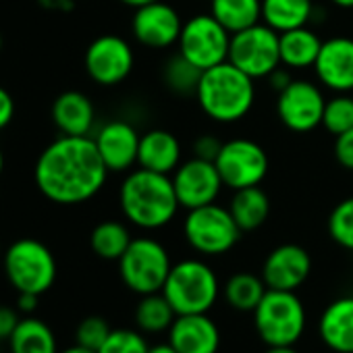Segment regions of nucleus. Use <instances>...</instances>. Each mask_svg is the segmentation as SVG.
I'll list each match as a JSON object with an SVG mask.
<instances>
[{
  "label": "nucleus",
  "instance_id": "nucleus-37",
  "mask_svg": "<svg viewBox=\"0 0 353 353\" xmlns=\"http://www.w3.org/2000/svg\"><path fill=\"white\" fill-rule=\"evenodd\" d=\"M221 148H223V141L219 137H214V135H200L194 141V156L214 162L219 152H221Z\"/></svg>",
  "mask_w": 353,
  "mask_h": 353
},
{
  "label": "nucleus",
  "instance_id": "nucleus-50",
  "mask_svg": "<svg viewBox=\"0 0 353 353\" xmlns=\"http://www.w3.org/2000/svg\"><path fill=\"white\" fill-rule=\"evenodd\" d=\"M0 48H3V36H0Z\"/></svg>",
  "mask_w": 353,
  "mask_h": 353
},
{
  "label": "nucleus",
  "instance_id": "nucleus-43",
  "mask_svg": "<svg viewBox=\"0 0 353 353\" xmlns=\"http://www.w3.org/2000/svg\"><path fill=\"white\" fill-rule=\"evenodd\" d=\"M148 353H179V351H176V349L166 341V343H160V345H152Z\"/></svg>",
  "mask_w": 353,
  "mask_h": 353
},
{
  "label": "nucleus",
  "instance_id": "nucleus-34",
  "mask_svg": "<svg viewBox=\"0 0 353 353\" xmlns=\"http://www.w3.org/2000/svg\"><path fill=\"white\" fill-rule=\"evenodd\" d=\"M150 345L141 330L131 328H117L110 330L108 339L102 343L98 353H148Z\"/></svg>",
  "mask_w": 353,
  "mask_h": 353
},
{
  "label": "nucleus",
  "instance_id": "nucleus-4",
  "mask_svg": "<svg viewBox=\"0 0 353 353\" xmlns=\"http://www.w3.org/2000/svg\"><path fill=\"white\" fill-rule=\"evenodd\" d=\"M172 305L176 316L208 314L221 293V283L210 264L188 258L172 264L160 291Z\"/></svg>",
  "mask_w": 353,
  "mask_h": 353
},
{
  "label": "nucleus",
  "instance_id": "nucleus-16",
  "mask_svg": "<svg viewBox=\"0 0 353 353\" xmlns=\"http://www.w3.org/2000/svg\"><path fill=\"white\" fill-rule=\"evenodd\" d=\"M312 69L322 88L332 94H353V38L324 40Z\"/></svg>",
  "mask_w": 353,
  "mask_h": 353
},
{
  "label": "nucleus",
  "instance_id": "nucleus-36",
  "mask_svg": "<svg viewBox=\"0 0 353 353\" xmlns=\"http://www.w3.org/2000/svg\"><path fill=\"white\" fill-rule=\"evenodd\" d=\"M334 158L336 162L347 168V170H353V129L341 133L334 137Z\"/></svg>",
  "mask_w": 353,
  "mask_h": 353
},
{
  "label": "nucleus",
  "instance_id": "nucleus-19",
  "mask_svg": "<svg viewBox=\"0 0 353 353\" xmlns=\"http://www.w3.org/2000/svg\"><path fill=\"white\" fill-rule=\"evenodd\" d=\"M168 343L179 353H219L221 328L208 314H183L168 328Z\"/></svg>",
  "mask_w": 353,
  "mask_h": 353
},
{
  "label": "nucleus",
  "instance_id": "nucleus-3",
  "mask_svg": "<svg viewBox=\"0 0 353 353\" xmlns=\"http://www.w3.org/2000/svg\"><path fill=\"white\" fill-rule=\"evenodd\" d=\"M256 79L225 61L202 73L196 90L202 112L221 125H231L250 114L256 102Z\"/></svg>",
  "mask_w": 353,
  "mask_h": 353
},
{
  "label": "nucleus",
  "instance_id": "nucleus-29",
  "mask_svg": "<svg viewBox=\"0 0 353 353\" xmlns=\"http://www.w3.org/2000/svg\"><path fill=\"white\" fill-rule=\"evenodd\" d=\"M174 318L176 314L162 293L141 295L135 307V324L141 332H148V334L168 332Z\"/></svg>",
  "mask_w": 353,
  "mask_h": 353
},
{
  "label": "nucleus",
  "instance_id": "nucleus-10",
  "mask_svg": "<svg viewBox=\"0 0 353 353\" xmlns=\"http://www.w3.org/2000/svg\"><path fill=\"white\" fill-rule=\"evenodd\" d=\"M231 36L233 34L210 13H200L183 23L176 46H179L181 57H185L198 69L206 71L229 61Z\"/></svg>",
  "mask_w": 353,
  "mask_h": 353
},
{
  "label": "nucleus",
  "instance_id": "nucleus-26",
  "mask_svg": "<svg viewBox=\"0 0 353 353\" xmlns=\"http://www.w3.org/2000/svg\"><path fill=\"white\" fill-rule=\"evenodd\" d=\"M9 347L11 353H59L52 328L44 320L30 316L19 320L9 339Z\"/></svg>",
  "mask_w": 353,
  "mask_h": 353
},
{
  "label": "nucleus",
  "instance_id": "nucleus-2",
  "mask_svg": "<svg viewBox=\"0 0 353 353\" xmlns=\"http://www.w3.org/2000/svg\"><path fill=\"white\" fill-rule=\"evenodd\" d=\"M123 216L137 229L156 231L172 223L181 204L176 200L170 174L137 166L129 170L119 188Z\"/></svg>",
  "mask_w": 353,
  "mask_h": 353
},
{
  "label": "nucleus",
  "instance_id": "nucleus-8",
  "mask_svg": "<svg viewBox=\"0 0 353 353\" xmlns=\"http://www.w3.org/2000/svg\"><path fill=\"white\" fill-rule=\"evenodd\" d=\"M241 233L229 208L216 202L188 210L183 221V237L200 256H223L231 252Z\"/></svg>",
  "mask_w": 353,
  "mask_h": 353
},
{
  "label": "nucleus",
  "instance_id": "nucleus-35",
  "mask_svg": "<svg viewBox=\"0 0 353 353\" xmlns=\"http://www.w3.org/2000/svg\"><path fill=\"white\" fill-rule=\"evenodd\" d=\"M110 326L104 318L100 316H88L79 322L77 330H75V341L77 345L85 347V349H92V351H98L102 347V343L108 339L110 334Z\"/></svg>",
  "mask_w": 353,
  "mask_h": 353
},
{
  "label": "nucleus",
  "instance_id": "nucleus-48",
  "mask_svg": "<svg viewBox=\"0 0 353 353\" xmlns=\"http://www.w3.org/2000/svg\"><path fill=\"white\" fill-rule=\"evenodd\" d=\"M3 170H5V152L0 148V174H3Z\"/></svg>",
  "mask_w": 353,
  "mask_h": 353
},
{
  "label": "nucleus",
  "instance_id": "nucleus-12",
  "mask_svg": "<svg viewBox=\"0 0 353 353\" xmlns=\"http://www.w3.org/2000/svg\"><path fill=\"white\" fill-rule=\"evenodd\" d=\"M135 65V54L131 44L117 36V34H104L98 36L85 50L83 67L90 79L98 85L110 88L123 83Z\"/></svg>",
  "mask_w": 353,
  "mask_h": 353
},
{
  "label": "nucleus",
  "instance_id": "nucleus-21",
  "mask_svg": "<svg viewBox=\"0 0 353 353\" xmlns=\"http://www.w3.org/2000/svg\"><path fill=\"white\" fill-rule=\"evenodd\" d=\"M179 164H181V143L174 133L166 129H150L141 135L137 166L162 174H172Z\"/></svg>",
  "mask_w": 353,
  "mask_h": 353
},
{
  "label": "nucleus",
  "instance_id": "nucleus-39",
  "mask_svg": "<svg viewBox=\"0 0 353 353\" xmlns=\"http://www.w3.org/2000/svg\"><path fill=\"white\" fill-rule=\"evenodd\" d=\"M15 117V100L9 90L0 85V131L7 129Z\"/></svg>",
  "mask_w": 353,
  "mask_h": 353
},
{
  "label": "nucleus",
  "instance_id": "nucleus-41",
  "mask_svg": "<svg viewBox=\"0 0 353 353\" xmlns=\"http://www.w3.org/2000/svg\"><path fill=\"white\" fill-rule=\"evenodd\" d=\"M38 297H40V295H36V293H19V297H17V310L26 312V314L36 312V307H38Z\"/></svg>",
  "mask_w": 353,
  "mask_h": 353
},
{
  "label": "nucleus",
  "instance_id": "nucleus-46",
  "mask_svg": "<svg viewBox=\"0 0 353 353\" xmlns=\"http://www.w3.org/2000/svg\"><path fill=\"white\" fill-rule=\"evenodd\" d=\"M61 353H98V351H92V349H85V347H81V345H73V347H69V349H65V351H61Z\"/></svg>",
  "mask_w": 353,
  "mask_h": 353
},
{
  "label": "nucleus",
  "instance_id": "nucleus-30",
  "mask_svg": "<svg viewBox=\"0 0 353 353\" xmlns=\"http://www.w3.org/2000/svg\"><path fill=\"white\" fill-rule=\"evenodd\" d=\"M129 229L119 221H104L94 227L90 235V245L94 254L102 260H117L125 254V250L131 243Z\"/></svg>",
  "mask_w": 353,
  "mask_h": 353
},
{
  "label": "nucleus",
  "instance_id": "nucleus-25",
  "mask_svg": "<svg viewBox=\"0 0 353 353\" xmlns=\"http://www.w3.org/2000/svg\"><path fill=\"white\" fill-rule=\"evenodd\" d=\"M227 208L243 233L256 231L266 223L270 214V198L260 185L243 188V190L233 192V198Z\"/></svg>",
  "mask_w": 353,
  "mask_h": 353
},
{
  "label": "nucleus",
  "instance_id": "nucleus-11",
  "mask_svg": "<svg viewBox=\"0 0 353 353\" xmlns=\"http://www.w3.org/2000/svg\"><path fill=\"white\" fill-rule=\"evenodd\" d=\"M225 188L237 192L243 188L260 185L268 174L266 150L248 137H235L223 141V148L214 160Z\"/></svg>",
  "mask_w": 353,
  "mask_h": 353
},
{
  "label": "nucleus",
  "instance_id": "nucleus-45",
  "mask_svg": "<svg viewBox=\"0 0 353 353\" xmlns=\"http://www.w3.org/2000/svg\"><path fill=\"white\" fill-rule=\"evenodd\" d=\"M264 353H299L295 347H268Z\"/></svg>",
  "mask_w": 353,
  "mask_h": 353
},
{
  "label": "nucleus",
  "instance_id": "nucleus-22",
  "mask_svg": "<svg viewBox=\"0 0 353 353\" xmlns=\"http://www.w3.org/2000/svg\"><path fill=\"white\" fill-rule=\"evenodd\" d=\"M52 123L61 135H90L96 123V108L83 92H63L52 102Z\"/></svg>",
  "mask_w": 353,
  "mask_h": 353
},
{
  "label": "nucleus",
  "instance_id": "nucleus-40",
  "mask_svg": "<svg viewBox=\"0 0 353 353\" xmlns=\"http://www.w3.org/2000/svg\"><path fill=\"white\" fill-rule=\"evenodd\" d=\"M266 79H268V81H270V85L276 90V94H279V92H283V90L293 81V77H291L289 69H287V67H283V65H281L279 69H274Z\"/></svg>",
  "mask_w": 353,
  "mask_h": 353
},
{
  "label": "nucleus",
  "instance_id": "nucleus-24",
  "mask_svg": "<svg viewBox=\"0 0 353 353\" xmlns=\"http://www.w3.org/2000/svg\"><path fill=\"white\" fill-rule=\"evenodd\" d=\"M322 42L324 40H320V36L307 26L281 34V65L287 69L314 67Z\"/></svg>",
  "mask_w": 353,
  "mask_h": 353
},
{
  "label": "nucleus",
  "instance_id": "nucleus-5",
  "mask_svg": "<svg viewBox=\"0 0 353 353\" xmlns=\"http://www.w3.org/2000/svg\"><path fill=\"white\" fill-rule=\"evenodd\" d=\"M254 314V326L266 347H295L305 332V305L295 291L268 289Z\"/></svg>",
  "mask_w": 353,
  "mask_h": 353
},
{
  "label": "nucleus",
  "instance_id": "nucleus-7",
  "mask_svg": "<svg viewBox=\"0 0 353 353\" xmlns=\"http://www.w3.org/2000/svg\"><path fill=\"white\" fill-rule=\"evenodd\" d=\"M172 268L168 250L152 237L131 239L125 254L119 258V274L125 287L137 295L160 293Z\"/></svg>",
  "mask_w": 353,
  "mask_h": 353
},
{
  "label": "nucleus",
  "instance_id": "nucleus-6",
  "mask_svg": "<svg viewBox=\"0 0 353 353\" xmlns=\"http://www.w3.org/2000/svg\"><path fill=\"white\" fill-rule=\"evenodd\" d=\"M7 281L19 293H46L57 281V260L50 248L38 239L26 237L11 243L3 254Z\"/></svg>",
  "mask_w": 353,
  "mask_h": 353
},
{
  "label": "nucleus",
  "instance_id": "nucleus-1",
  "mask_svg": "<svg viewBox=\"0 0 353 353\" xmlns=\"http://www.w3.org/2000/svg\"><path fill=\"white\" fill-rule=\"evenodd\" d=\"M108 168L90 135H61L36 160L38 192L59 206H77L96 198L108 179Z\"/></svg>",
  "mask_w": 353,
  "mask_h": 353
},
{
  "label": "nucleus",
  "instance_id": "nucleus-49",
  "mask_svg": "<svg viewBox=\"0 0 353 353\" xmlns=\"http://www.w3.org/2000/svg\"><path fill=\"white\" fill-rule=\"evenodd\" d=\"M3 254H5V250H3V245H0V264H3Z\"/></svg>",
  "mask_w": 353,
  "mask_h": 353
},
{
  "label": "nucleus",
  "instance_id": "nucleus-14",
  "mask_svg": "<svg viewBox=\"0 0 353 353\" xmlns=\"http://www.w3.org/2000/svg\"><path fill=\"white\" fill-rule=\"evenodd\" d=\"M324 104L326 98L318 83L307 79H293L283 92H279L276 114L289 131L307 133L322 125Z\"/></svg>",
  "mask_w": 353,
  "mask_h": 353
},
{
  "label": "nucleus",
  "instance_id": "nucleus-47",
  "mask_svg": "<svg viewBox=\"0 0 353 353\" xmlns=\"http://www.w3.org/2000/svg\"><path fill=\"white\" fill-rule=\"evenodd\" d=\"M330 3L339 9H353V0H330Z\"/></svg>",
  "mask_w": 353,
  "mask_h": 353
},
{
  "label": "nucleus",
  "instance_id": "nucleus-27",
  "mask_svg": "<svg viewBox=\"0 0 353 353\" xmlns=\"http://www.w3.org/2000/svg\"><path fill=\"white\" fill-rule=\"evenodd\" d=\"M210 15L237 34L262 21V0H210Z\"/></svg>",
  "mask_w": 353,
  "mask_h": 353
},
{
  "label": "nucleus",
  "instance_id": "nucleus-23",
  "mask_svg": "<svg viewBox=\"0 0 353 353\" xmlns=\"http://www.w3.org/2000/svg\"><path fill=\"white\" fill-rule=\"evenodd\" d=\"M312 17V0H262V23H266L279 34L305 28Z\"/></svg>",
  "mask_w": 353,
  "mask_h": 353
},
{
  "label": "nucleus",
  "instance_id": "nucleus-33",
  "mask_svg": "<svg viewBox=\"0 0 353 353\" xmlns=\"http://www.w3.org/2000/svg\"><path fill=\"white\" fill-rule=\"evenodd\" d=\"M328 235L330 239L347 250L353 252V196L341 200L328 214Z\"/></svg>",
  "mask_w": 353,
  "mask_h": 353
},
{
  "label": "nucleus",
  "instance_id": "nucleus-17",
  "mask_svg": "<svg viewBox=\"0 0 353 353\" xmlns=\"http://www.w3.org/2000/svg\"><path fill=\"white\" fill-rule=\"evenodd\" d=\"M312 272V258L305 248L297 243H283L274 248L264 264L262 279L268 289L297 291Z\"/></svg>",
  "mask_w": 353,
  "mask_h": 353
},
{
  "label": "nucleus",
  "instance_id": "nucleus-32",
  "mask_svg": "<svg viewBox=\"0 0 353 353\" xmlns=\"http://www.w3.org/2000/svg\"><path fill=\"white\" fill-rule=\"evenodd\" d=\"M322 127L334 137L353 129V94H334L326 100Z\"/></svg>",
  "mask_w": 353,
  "mask_h": 353
},
{
  "label": "nucleus",
  "instance_id": "nucleus-13",
  "mask_svg": "<svg viewBox=\"0 0 353 353\" xmlns=\"http://www.w3.org/2000/svg\"><path fill=\"white\" fill-rule=\"evenodd\" d=\"M170 179L176 200H179L181 208L185 210L214 204L225 188L216 164L212 160H204L198 156L181 162L170 174Z\"/></svg>",
  "mask_w": 353,
  "mask_h": 353
},
{
  "label": "nucleus",
  "instance_id": "nucleus-44",
  "mask_svg": "<svg viewBox=\"0 0 353 353\" xmlns=\"http://www.w3.org/2000/svg\"><path fill=\"white\" fill-rule=\"evenodd\" d=\"M121 5H125V7H131V9H137V7H143V5H150V3H154V0H119Z\"/></svg>",
  "mask_w": 353,
  "mask_h": 353
},
{
  "label": "nucleus",
  "instance_id": "nucleus-15",
  "mask_svg": "<svg viewBox=\"0 0 353 353\" xmlns=\"http://www.w3.org/2000/svg\"><path fill=\"white\" fill-rule=\"evenodd\" d=\"M183 30V19L176 9L164 0H154L150 5L133 9L131 17V34L133 38L154 50H166L179 44Z\"/></svg>",
  "mask_w": 353,
  "mask_h": 353
},
{
  "label": "nucleus",
  "instance_id": "nucleus-31",
  "mask_svg": "<svg viewBox=\"0 0 353 353\" xmlns=\"http://www.w3.org/2000/svg\"><path fill=\"white\" fill-rule=\"evenodd\" d=\"M202 69H198L194 63H190L185 57L176 54L172 59H168V63L162 69V79L164 85L174 92V94H194L198 90V83L202 79Z\"/></svg>",
  "mask_w": 353,
  "mask_h": 353
},
{
  "label": "nucleus",
  "instance_id": "nucleus-28",
  "mask_svg": "<svg viewBox=\"0 0 353 353\" xmlns=\"http://www.w3.org/2000/svg\"><path fill=\"white\" fill-rule=\"evenodd\" d=\"M266 291H268V287H266L262 274L258 276L252 272H235L225 283L223 297L237 312H254Z\"/></svg>",
  "mask_w": 353,
  "mask_h": 353
},
{
  "label": "nucleus",
  "instance_id": "nucleus-20",
  "mask_svg": "<svg viewBox=\"0 0 353 353\" xmlns=\"http://www.w3.org/2000/svg\"><path fill=\"white\" fill-rule=\"evenodd\" d=\"M318 334L324 347L334 353H353V295L332 299L318 320Z\"/></svg>",
  "mask_w": 353,
  "mask_h": 353
},
{
  "label": "nucleus",
  "instance_id": "nucleus-42",
  "mask_svg": "<svg viewBox=\"0 0 353 353\" xmlns=\"http://www.w3.org/2000/svg\"><path fill=\"white\" fill-rule=\"evenodd\" d=\"M40 7L54 11V13H67L73 9V0H38Z\"/></svg>",
  "mask_w": 353,
  "mask_h": 353
},
{
  "label": "nucleus",
  "instance_id": "nucleus-18",
  "mask_svg": "<svg viewBox=\"0 0 353 353\" xmlns=\"http://www.w3.org/2000/svg\"><path fill=\"white\" fill-rule=\"evenodd\" d=\"M141 135L127 121H108L104 123L96 135V148L110 172H129L137 164Z\"/></svg>",
  "mask_w": 353,
  "mask_h": 353
},
{
  "label": "nucleus",
  "instance_id": "nucleus-38",
  "mask_svg": "<svg viewBox=\"0 0 353 353\" xmlns=\"http://www.w3.org/2000/svg\"><path fill=\"white\" fill-rule=\"evenodd\" d=\"M19 320L21 318L17 316V310L9 305H0V339H11Z\"/></svg>",
  "mask_w": 353,
  "mask_h": 353
},
{
  "label": "nucleus",
  "instance_id": "nucleus-9",
  "mask_svg": "<svg viewBox=\"0 0 353 353\" xmlns=\"http://www.w3.org/2000/svg\"><path fill=\"white\" fill-rule=\"evenodd\" d=\"M229 63L252 79H266L281 67V34L266 23H256L231 36Z\"/></svg>",
  "mask_w": 353,
  "mask_h": 353
}]
</instances>
